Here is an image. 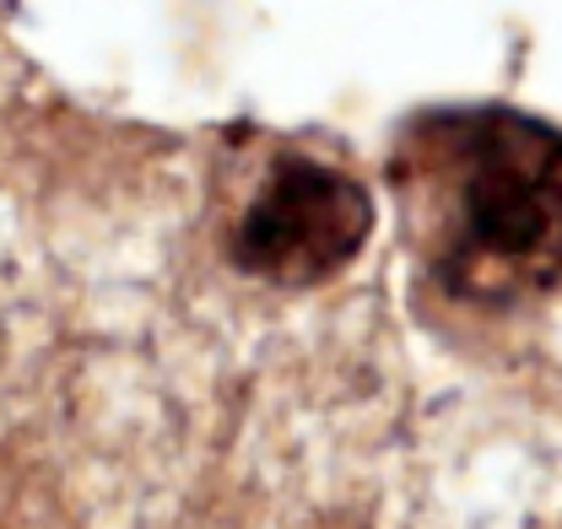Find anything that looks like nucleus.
Returning a JSON list of instances; mask_svg holds the SVG:
<instances>
[{
	"instance_id": "1",
	"label": "nucleus",
	"mask_w": 562,
	"mask_h": 529,
	"mask_svg": "<svg viewBox=\"0 0 562 529\" xmlns=\"http://www.w3.org/2000/svg\"><path fill=\"white\" fill-rule=\"evenodd\" d=\"M422 270L471 303H519L562 275V131L514 109L432 114L395 157Z\"/></svg>"
},
{
	"instance_id": "2",
	"label": "nucleus",
	"mask_w": 562,
	"mask_h": 529,
	"mask_svg": "<svg viewBox=\"0 0 562 529\" xmlns=\"http://www.w3.org/2000/svg\"><path fill=\"white\" fill-rule=\"evenodd\" d=\"M368 190L308 157H277L233 227V260L266 281H325L362 249Z\"/></svg>"
}]
</instances>
